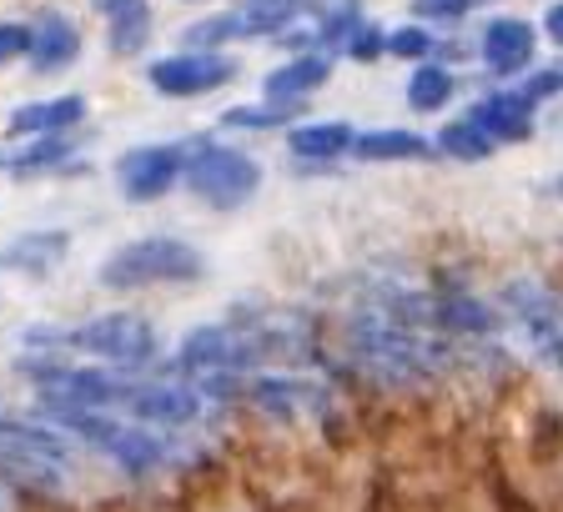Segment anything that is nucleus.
I'll list each match as a JSON object with an SVG mask.
<instances>
[{
    "mask_svg": "<svg viewBox=\"0 0 563 512\" xmlns=\"http://www.w3.org/2000/svg\"><path fill=\"white\" fill-rule=\"evenodd\" d=\"M201 271H207V256L191 242L141 236V242H126L106 256L96 281L111 291H136V287H156V281H197Z\"/></svg>",
    "mask_w": 563,
    "mask_h": 512,
    "instance_id": "obj_1",
    "label": "nucleus"
},
{
    "mask_svg": "<svg viewBox=\"0 0 563 512\" xmlns=\"http://www.w3.org/2000/svg\"><path fill=\"white\" fill-rule=\"evenodd\" d=\"M66 347L106 361L111 372H136V367L156 361L162 337H156V326L141 312H101L81 326H66Z\"/></svg>",
    "mask_w": 563,
    "mask_h": 512,
    "instance_id": "obj_2",
    "label": "nucleus"
},
{
    "mask_svg": "<svg viewBox=\"0 0 563 512\" xmlns=\"http://www.w3.org/2000/svg\"><path fill=\"white\" fill-rule=\"evenodd\" d=\"M498 307L523 326L533 357L543 367H553V372H563V297L559 291L543 287L539 277H514L504 287V297H498Z\"/></svg>",
    "mask_w": 563,
    "mask_h": 512,
    "instance_id": "obj_3",
    "label": "nucleus"
},
{
    "mask_svg": "<svg viewBox=\"0 0 563 512\" xmlns=\"http://www.w3.org/2000/svg\"><path fill=\"white\" fill-rule=\"evenodd\" d=\"M187 191L211 207H242L252 191L262 187V166L246 152H232V146H211V141H197V156H187Z\"/></svg>",
    "mask_w": 563,
    "mask_h": 512,
    "instance_id": "obj_4",
    "label": "nucleus"
},
{
    "mask_svg": "<svg viewBox=\"0 0 563 512\" xmlns=\"http://www.w3.org/2000/svg\"><path fill=\"white\" fill-rule=\"evenodd\" d=\"M146 81L162 96H176V101H191V96H207L217 86L236 81V60L217 56V51H176V56L152 60Z\"/></svg>",
    "mask_w": 563,
    "mask_h": 512,
    "instance_id": "obj_5",
    "label": "nucleus"
},
{
    "mask_svg": "<svg viewBox=\"0 0 563 512\" xmlns=\"http://www.w3.org/2000/svg\"><path fill=\"white\" fill-rule=\"evenodd\" d=\"M181 176H187V146H136L117 162L126 201H162Z\"/></svg>",
    "mask_w": 563,
    "mask_h": 512,
    "instance_id": "obj_6",
    "label": "nucleus"
},
{
    "mask_svg": "<svg viewBox=\"0 0 563 512\" xmlns=\"http://www.w3.org/2000/svg\"><path fill=\"white\" fill-rule=\"evenodd\" d=\"M121 408L136 422H152V427H191L201 418V392L187 382H136L131 377Z\"/></svg>",
    "mask_w": 563,
    "mask_h": 512,
    "instance_id": "obj_7",
    "label": "nucleus"
},
{
    "mask_svg": "<svg viewBox=\"0 0 563 512\" xmlns=\"http://www.w3.org/2000/svg\"><path fill=\"white\" fill-rule=\"evenodd\" d=\"M483 66L493 70V76H518V70L533 66V51H539V31L528 21H518V15H493L488 25H483Z\"/></svg>",
    "mask_w": 563,
    "mask_h": 512,
    "instance_id": "obj_8",
    "label": "nucleus"
},
{
    "mask_svg": "<svg viewBox=\"0 0 563 512\" xmlns=\"http://www.w3.org/2000/svg\"><path fill=\"white\" fill-rule=\"evenodd\" d=\"M533 111H539V105L523 101V91H518V86H504V91L483 96V101L468 111V121H478V126L488 131L493 146H498V141H504V146H514V141L533 136Z\"/></svg>",
    "mask_w": 563,
    "mask_h": 512,
    "instance_id": "obj_9",
    "label": "nucleus"
},
{
    "mask_svg": "<svg viewBox=\"0 0 563 512\" xmlns=\"http://www.w3.org/2000/svg\"><path fill=\"white\" fill-rule=\"evenodd\" d=\"M86 96H56V101H31V105H15L11 121H5V131L11 136H66V131H76L86 121Z\"/></svg>",
    "mask_w": 563,
    "mask_h": 512,
    "instance_id": "obj_10",
    "label": "nucleus"
},
{
    "mask_svg": "<svg viewBox=\"0 0 563 512\" xmlns=\"http://www.w3.org/2000/svg\"><path fill=\"white\" fill-rule=\"evenodd\" d=\"M328 76H332V60L317 56V51H307V56H292L287 66L272 70L267 81H262V96H267V101H277V105H302V96L322 91V86H328Z\"/></svg>",
    "mask_w": 563,
    "mask_h": 512,
    "instance_id": "obj_11",
    "label": "nucleus"
},
{
    "mask_svg": "<svg viewBox=\"0 0 563 512\" xmlns=\"http://www.w3.org/2000/svg\"><path fill=\"white\" fill-rule=\"evenodd\" d=\"M81 56V31L76 21L60 11H46L35 21V41H31V70L35 76H51V70L70 66V60Z\"/></svg>",
    "mask_w": 563,
    "mask_h": 512,
    "instance_id": "obj_12",
    "label": "nucleus"
},
{
    "mask_svg": "<svg viewBox=\"0 0 563 512\" xmlns=\"http://www.w3.org/2000/svg\"><path fill=\"white\" fill-rule=\"evenodd\" d=\"M287 146L302 162H338L357 146V131L347 121H312V126H292L287 131Z\"/></svg>",
    "mask_w": 563,
    "mask_h": 512,
    "instance_id": "obj_13",
    "label": "nucleus"
},
{
    "mask_svg": "<svg viewBox=\"0 0 563 512\" xmlns=\"http://www.w3.org/2000/svg\"><path fill=\"white\" fill-rule=\"evenodd\" d=\"M66 252H70L66 232H25V236H15V242L0 252V261L15 267V271H31V277H46Z\"/></svg>",
    "mask_w": 563,
    "mask_h": 512,
    "instance_id": "obj_14",
    "label": "nucleus"
},
{
    "mask_svg": "<svg viewBox=\"0 0 563 512\" xmlns=\"http://www.w3.org/2000/svg\"><path fill=\"white\" fill-rule=\"evenodd\" d=\"M357 162H422V156H433V141L418 136V131H363L357 146H352Z\"/></svg>",
    "mask_w": 563,
    "mask_h": 512,
    "instance_id": "obj_15",
    "label": "nucleus"
},
{
    "mask_svg": "<svg viewBox=\"0 0 563 512\" xmlns=\"http://www.w3.org/2000/svg\"><path fill=\"white\" fill-rule=\"evenodd\" d=\"M60 472H66L60 463H51V457H41V453H31V447H15V443L0 437V478L5 482L51 492V488H60Z\"/></svg>",
    "mask_w": 563,
    "mask_h": 512,
    "instance_id": "obj_16",
    "label": "nucleus"
},
{
    "mask_svg": "<svg viewBox=\"0 0 563 512\" xmlns=\"http://www.w3.org/2000/svg\"><path fill=\"white\" fill-rule=\"evenodd\" d=\"M0 437L15 447H31V453L51 457V463L66 467L70 463V443H66V432L51 427V422H35V418H11V412H0Z\"/></svg>",
    "mask_w": 563,
    "mask_h": 512,
    "instance_id": "obj_17",
    "label": "nucleus"
},
{
    "mask_svg": "<svg viewBox=\"0 0 563 512\" xmlns=\"http://www.w3.org/2000/svg\"><path fill=\"white\" fill-rule=\"evenodd\" d=\"M457 91V76L443 66V60H422L408 76V105L412 111H443Z\"/></svg>",
    "mask_w": 563,
    "mask_h": 512,
    "instance_id": "obj_18",
    "label": "nucleus"
},
{
    "mask_svg": "<svg viewBox=\"0 0 563 512\" xmlns=\"http://www.w3.org/2000/svg\"><path fill=\"white\" fill-rule=\"evenodd\" d=\"M443 156H453V162H488L493 156V136L478 126V121H448L443 131H438V141H433Z\"/></svg>",
    "mask_w": 563,
    "mask_h": 512,
    "instance_id": "obj_19",
    "label": "nucleus"
},
{
    "mask_svg": "<svg viewBox=\"0 0 563 512\" xmlns=\"http://www.w3.org/2000/svg\"><path fill=\"white\" fill-rule=\"evenodd\" d=\"M357 25H363V0H332L328 11H322V21L312 25V31H317V46L347 51V41L357 35Z\"/></svg>",
    "mask_w": 563,
    "mask_h": 512,
    "instance_id": "obj_20",
    "label": "nucleus"
},
{
    "mask_svg": "<svg viewBox=\"0 0 563 512\" xmlns=\"http://www.w3.org/2000/svg\"><path fill=\"white\" fill-rule=\"evenodd\" d=\"M66 156H76V146H70L66 136H41V141H31L25 152L5 156V171H15V176L56 171V166H66Z\"/></svg>",
    "mask_w": 563,
    "mask_h": 512,
    "instance_id": "obj_21",
    "label": "nucleus"
},
{
    "mask_svg": "<svg viewBox=\"0 0 563 512\" xmlns=\"http://www.w3.org/2000/svg\"><path fill=\"white\" fill-rule=\"evenodd\" d=\"M297 111H302V105H277V101L232 105V111H222V126H232V131H277V126H287Z\"/></svg>",
    "mask_w": 563,
    "mask_h": 512,
    "instance_id": "obj_22",
    "label": "nucleus"
},
{
    "mask_svg": "<svg viewBox=\"0 0 563 512\" xmlns=\"http://www.w3.org/2000/svg\"><path fill=\"white\" fill-rule=\"evenodd\" d=\"M236 35H242V15L222 11V15H207V21L187 25V31H181V41H187V51H217L222 41H236Z\"/></svg>",
    "mask_w": 563,
    "mask_h": 512,
    "instance_id": "obj_23",
    "label": "nucleus"
},
{
    "mask_svg": "<svg viewBox=\"0 0 563 512\" xmlns=\"http://www.w3.org/2000/svg\"><path fill=\"white\" fill-rule=\"evenodd\" d=\"M387 51H393V56H402V60H428L438 51V35L428 31V25H398V31H387Z\"/></svg>",
    "mask_w": 563,
    "mask_h": 512,
    "instance_id": "obj_24",
    "label": "nucleus"
},
{
    "mask_svg": "<svg viewBox=\"0 0 563 512\" xmlns=\"http://www.w3.org/2000/svg\"><path fill=\"white\" fill-rule=\"evenodd\" d=\"M152 5L146 11H136V15H121V21H111V51L117 56H136L146 41H152Z\"/></svg>",
    "mask_w": 563,
    "mask_h": 512,
    "instance_id": "obj_25",
    "label": "nucleus"
},
{
    "mask_svg": "<svg viewBox=\"0 0 563 512\" xmlns=\"http://www.w3.org/2000/svg\"><path fill=\"white\" fill-rule=\"evenodd\" d=\"M31 41H35V25H21V21H0V66L31 56Z\"/></svg>",
    "mask_w": 563,
    "mask_h": 512,
    "instance_id": "obj_26",
    "label": "nucleus"
},
{
    "mask_svg": "<svg viewBox=\"0 0 563 512\" xmlns=\"http://www.w3.org/2000/svg\"><path fill=\"white\" fill-rule=\"evenodd\" d=\"M383 51H387V31H383V25H373V21H363V25H357V35L347 41V51H342V56H352V60H377Z\"/></svg>",
    "mask_w": 563,
    "mask_h": 512,
    "instance_id": "obj_27",
    "label": "nucleus"
},
{
    "mask_svg": "<svg viewBox=\"0 0 563 512\" xmlns=\"http://www.w3.org/2000/svg\"><path fill=\"white\" fill-rule=\"evenodd\" d=\"M518 91H523V101H553V96L563 91V66H543V70H533V76H523V86H518Z\"/></svg>",
    "mask_w": 563,
    "mask_h": 512,
    "instance_id": "obj_28",
    "label": "nucleus"
},
{
    "mask_svg": "<svg viewBox=\"0 0 563 512\" xmlns=\"http://www.w3.org/2000/svg\"><path fill=\"white\" fill-rule=\"evenodd\" d=\"M478 0H412V11L422 21H457V15H468Z\"/></svg>",
    "mask_w": 563,
    "mask_h": 512,
    "instance_id": "obj_29",
    "label": "nucleus"
},
{
    "mask_svg": "<svg viewBox=\"0 0 563 512\" xmlns=\"http://www.w3.org/2000/svg\"><path fill=\"white\" fill-rule=\"evenodd\" d=\"M96 11H101L106 21H121V15L146 11V0H96Z\"/></svg>",
    "mask_w": 563,
    "mask_h": 512,
    "instance_id": "obj_30",
    "label": "nucleus"
},
{
    "mask_svg": "<svg viewBox=\"0 0 563 512\" xmlns=\"http://www.w3.org/2000/svg\"><path fill=\"white\" fill-rule=\"evenodd\" d=\"M543 35H549L553 46L563 51V0H559V5H549V11H543Z\"/></svg>",
    "mask_w": 563,
    "mask_h": 512,
    "instance_id": "obj_31",
    "label": "nucleus"
}]
</instances>
